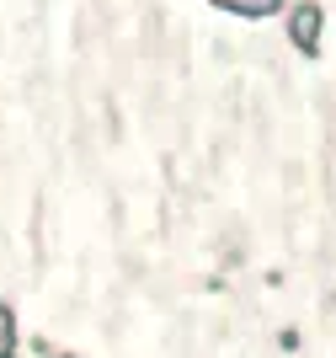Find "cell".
Here are the masks:
<instances>
[{"instance_id":"1","label":"cell","mask_w":336,"mask_h":358,"mask_svg":"<svg viewBox=\"0 0 336 358\" xmlns=\"http://www.w3.org/2000/svg\"><path fill=\"white\" fill-rule=\"evenodd\" d=\"M288 32L305 54H315V43H321V11H315V6H299V11L288 16Z\"/></svg>"},{"instance_id":"2","label":"cell","mask_w":336,"mask_h":358,"mask_svg":"<svg viewBox=\"0 0 336 358\" xmlns=\"http://www.w3.org/2000/svg\"><path fill=\"white\" fill-rule=\"evenodd\" d=\"M219 6H235V11H251V16H267L278 0H219Z\"/></svg>"},{"instance_id":"3","label":"cell","mask_w":336,"mask_h":358,"mask_svg":"<svg viewBox=\"0 0 336 358\" xmlns=\"http://www.w3.org/2000/svg\"><path fill=\"white\" fill-rule=\"evenodd\" d=\"M11 348V310H0V353Z\"/></svg>"}]
</instances>
